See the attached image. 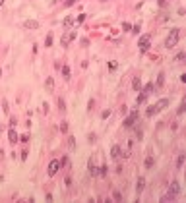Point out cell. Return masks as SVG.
<instances>
[{
	"instance_id": "6da1fadb",
	"label": "cell",
	"mask_w": 186,
	"mask_h": 203,
	"mask_svg": "<svg viewBox=\"0 0 186 203\" xmlns=\"http://www.w3.org/2000/svg\"><path fill=\"white\" fill-rule=\"evenodd\" d=\"M178 39H180V29L178 27H174V29H171V33H169V37L165 39V48H173V47H177V43H178Z\"/></svg>"
},
{
	"instance_id": "7a4b0ae2",
	"label": "cell",
	"mask_w": 186,
	"mask_h": 203,
	"mask_svg": "<svg viewBox=\"0 0 186 203\" xmlns=\"http://www.w3.org/2000/svg\"><path fill=\"white\" fill-rule=\"evenodd\" d=\"M149 47H151V35H149V33H145V35H141V37H140L138 48H140V52H147V50H149Z\"/></svg>"
},
{
	"instance_id": "3957f363",
	"label": "cell",
	"mask_w": 186,
	"mask_h": 203,
	"mask_svg": "<svg viewBox=\"0 0 186 203\" xmlns=\"http://www.w3.org/2000/svg\"><path fill=\"white\" fill-rule=\"evenodd\" d=\"M138 116H140V112H138V110H132L130 114L124 118V126H126V128H132V126L136 124V120H138Z\"/></svg>"
},
{
	"instance_id": "277c9868",
	"label": "cell",
	"mask_w": 186,
	"mask_h": 203,
	"mask_svg": "<svg viewBox=\"0 0 186 203\" xmlns=\"http://www.w3.org/2000/svg\"><path fill=\"white\" fill-rule=\"evenodd\" d=\"M76 37H78V35H76V31H68V33H64V35H62V39H60V44H62V47H68V44L74 41Z\"/></svg>"
},
{
	"instance_id": "5b68a950",
	"label": "cell",
	"mask_w": 186,
	"mask_h": 203,
	"mask_svg": "<svg viewBox=\"0 0 186 203\" xmlns=\"http://www.w3.org/2000/svg\"><path fill=\"white\" fill-rule=\"evenodd\" d=\"M58 170H60V162H58V159H52L48 162V176H54Z\"/></svg>"
},
{
	"instance_id": "8992f818",
	"label": "cell",
	"mask_w": 186,
	"mask_h": 203,
	"mask_svg": "<svg viewBox=\"0 0 186 203\" xmlns=\"http://www.w3.org/2000/svg\"><path fill=\"white\" fill-rule=\"evenodd\" d=\"M111 159H112V161H120V159H122V149H120V145H112V149H111Z\"/></svg>"
},
{
	"instance_id": "52a82bcc",
	"label": "cell",
	"mask_w": 186,
	"mask_h": 203,
	"mask_svg": "<svg viewBox=\"0 0 186 203\" xmlns=\"http://www.w3.org/2000/svg\"><path fill=\"white\" fill-rule=\"evenodd\" d=\"M155 108H157V112H161V110H165V108H167L169 106V99H159V101L157 103H155V105H153Z\"/></svg>"
},
{
	"instance_id": "ba28073f",
	"label": "cell",
	"mask_w": 186,
	"mask_h": 203,
	"mask_svg": "<svg viewBox=\"0 0 186 203\" xmlns=\"http://www.w3.org/2000/svg\"><path fill=\"white\" fill-rule=\"evenodd\" d=\"M87 168H89V174L91 176H99V168H97L95 162H93V157L89 159V162H87Z\"/></svg>"
},
{
	"instance_id": "9c48e42d",
	"label": "cell",
	"mask_w": 186,
	"mask_h": 203,
	"mask_svg": "<svg viewBox=\"0 0 186 203\" xmlns=\"http://www.w3.org/2000/svg\"><path fill=\"white\" fill-rule=\"evenodd\" d=\"M23 27L25 29H39V21L37 19H25V21H23Z\"/></svg>"
},
{
	"instance_id": "30bf717a",
	"label": "cell",
	"mask_w": 186,
	"mask_h": 203,
	"mask_svg": "<svg viewBox=\"0 0 186 203\" xmlns=\"http://www.w3.org/2000/svg\"><path fill=\"white\" fill-rule=\"evenodd\" d=\"M167 191H171V194H174V195H178V194H180V184H178L177 180H174L173 184L169 186V190H167Z\"/></svg>"
},
{
	"instance_id": "8fae6325",
	"label": "cell",
	"mask_w": 186,
	"mask_h": 203,
	"mask_svg": "<svg viewBox=\"0 0 186 203\" xmlns=\"http://www.w3.org/2000/svg\"><path fill=\"white\" fill-rule=\"evenodd\" d=\"M45 89H47V93L54 91V80H52V77H47L45 80Z\"/></svg>"
},
{
	"instance_id": "7c38bea8",
	"label": "cell",
	"mask_w": 186,
	"mask_h": 203,
	"mask_svg": "<svg viewBox=\"0 0 186 203\" xmlns=\"http://www.w3.org/2000/svg\"><path fill=\"white\" fill-rule=\"evenodd\" d=\"M144 188H145V178H138V182H136V191L141 194V191H144Z\"/></svg>"
},
{
	"instance_id": "4fadbf2b",
	"label": "cell",
	"mask_w": 186,
	"mask_h": 203,
	"mask_svg": "<svg viewBox=\"0 0 186 203\" xmlns=\"http://www.w3.org/2000/svg\"><path fill=\"white\" fill-rule=\"evenodd\" d=\"M174 199H177V195L171 194V191H167V194L161 195V201H163V203H167V201H174Z\"/></svg>"
},
{
	"instance_id": "5bb4252c",
	"label": "cell",
	"mask_w": 186,
	"mask_h": 203,
	"mask_svg": "<svg viewBox=\"0 0 186 203\" xmlns=\"http://www.w3.org/2000/svg\"><path fill=\"white\" fill-rule=\"evenodd\" d=\"M8 139H10V143H16L19 137H18V133H16V130L14 128H10V132H8Z\"/></svg>"
},
{
	"instance_id": "9a60e30c",
	"label": "cell",
	"mask_w": 186,
	"mask_h": 203,
	"mask_svg": "<svg viewBox=\"0 0 186 203\" xmlns=\"http://www.w3.org/2000/svg\"><path fill=\"white\" fill-rule=\"evenodd\" d=\"M72 25H74V18H72V16L64 18V21H62V27H64V29H70Z\"/></svg>"
},
{
	"instance_id": "2e32d148",
	"label": "cell",
	"mask_w": 186,
	"mask_h": 203,
	"mask_svg": "<svg viewBox=\"0 0 186 203\" xmlns=\"http://www.w3.org/2000/svg\"><path fill=\"white\" fill-rule=\"evenodd\" d=\"M132 89H134V91H141V80L140 77H134V80H132Z\"/></svg>"
},
{
	"instance_id": "e0dca14e",
	"label": "cell",
	"mask_w": 186,
	"mask_h": 203,
	"mask_svg": "<svg viewBox=\"0 0 186 203\" xmlns=\"http://www.w3.org/2000/svg\"><path fill=\"white\" fill-rule=\"evenodd\" d=\"M153 165H155V159H153V157H145V161H144V166L145 168H153Z\"/></svg>"
},
{
	"instance_id": "ac0fdd59",
	"label": "cell",
	"mask_w": 186,
	"mask_h": 203,
	"mask_svg": "<svg viewBox=\"0 0 186 203\" xmlns=\"http://www.w3.org/2000/svg\"><path fill=\"white\" fill-rule=\"evenodd\" d=\"M184 159H186V155H184V153H178V159H177V168H178V170L182 168V165H184Z\"/></svg>"
},
{
	"instance_id": "d6986e66",
	"label": "cell",
	"mask_w": 186,
	"mask_h": 203,
	"mask_svg": "<svg viewBox=\"0 0 186 203\" xmlns=\"http://www.w3.org/2000/svg\"><path fill=\"white\" fill-rule=\"evenodd\" d=\"M163 83H165V74H159V76H157V83H153V85L155 87H163Z\"/></svg>"
},
{
	"instance_id": "ffe728a7",
	"label": "cell",
	"mask_w": 186,
	"mask_h": 203,
	"mask_svg": "<svg viewBox=\"0 0 186 203\" xmlns=\"http://www.w3.org/2000/svg\"><path fill=\"white\" fill-rule=\"evenodd\" d=\"M145 99H147V95H145L144 91H140V95H138V99H136V103H138V105H144Z\"/></svg>"
},
{
	"instance_id": "44dd1931",
	"label": "cell",
	"mask_w": 186,
	"mask_h": 203,
	"mask_svg": "<svg viewBox=\"0 0 186 203\" xmlns=\"http://www.w3.org/2000/svg\"><path fill=\"white\" fill-rule=\"evenodd\" d=\"M60 70H62V76H64V80H70V68H68V66H62Z\"/></svg>"
},
{
	"instance_id": "7402d4cb",
	"label": "cell",
	"mask_w": 186,
	"mask_h": 203,
	"mask_svg": "<svg viewBox=\"0 0 186 203\" xmlns=\"http://www.w3.org/2000/svg\"><path fill=\"white\" fill-rule=\"evenodd\" d=\"M68 147H70V151H74L76 149V137H68Z\"/></svg>"
},
{
	"instance_id": "603a6c76",
	"label": "cell",
	"mask_w": 186,
	"mask_h": 203,
	"mask_svg": "<svg viewBox=\"0 0 186 203\" xmlns=\"http://www.w3.org/2000/svg\"><path fill=\"white\" fill-rule=\"evenodd\" d=\"M153 89H155V85H153V83H147V85L144 87V93H145V95H149V93L153 91Z\"/></svg>"
},
{
	"instance_id": "cb8c5ba5",
	"label": "cell",
	"mask_w": 186,
	"mask_h": 203,
	"mask_svg": "<svg viewBox=\"0 0 186 203\" xmlns=\"http://www.w3.org/2000/svg\"><path fill=\"white\" fill-rule=\"evenodd\" d=\"M184 108H186V105H184V99H182V103H180V106L177 108V114H178V116H182V114H184Z\"/></svg>"
},
{
	"instance_id": "d4e9b609",
	"label": "cell",
	"mask_w": 186,
	"mask_h": 203,
	"mask_svg": "<svg viewBox=\"0 0 186 203\" xmlns=\"http://www.w3.org/2000/svg\"><path fill=\"white\" fill-rule=\"evenodd\" d=\"M184 58H186V52H178L177 56H174V62H182Z\"/></svg>"
},
{
	"instance_id": "484cf974",
	"label": "cell",
	"mask_w": 186,
	"mask_h": 203,
	"mask_svg": "<svg viewBox=\"0 0 186 203\" xmlns=\"http://www.w3.org/2000/svg\"><path fill=\"white\" fill-rule=\"evenodd\" d=\"M112 199L114 201H122V194L120 191H112Z\"/></svg>"
},
{
	"instance_id": "4316f807",
	"label": "cell",
	"mask_w": 186,
	"mask_h": 203,
	"mask_svg": "<svg viewBox=\"0 0 186 203\" xmlns=\"http://www.w3.org/2000/svg\"><path fill=\"white\" fill-rule=\"evenodd\" d=\"M107 172H109V168H107V165H103L99 168V176H107Z\"/></svg>"
},
{
	"instance_id": "83f0119b",
	"label": "cell",
	"mask_w": 186,
	"mask_h": 203,
	"mask_svg": "<svg viewBox=\"0 0 186 203\" xmlns=\"http://www.w3.org/2000/svg\"><path fill=\"white\" fill-rule=\"evenodd\" d=\"M58 108H60L62 112L66 110V103H64V99H58Z\"/></svg>"
},
{
	"instance_id": "f1b7e54d",
	"label": "cell",
	"mask_w": 186,
	"mask_h": 203,
	"mask_svg": "<svg viewBox=\"0 0 186 203\" xmlns=\"http://www.w3.org/2000/svg\"><path fill=\"white\" fill-rule=\"evenodd\" d=\"M2 110L6 112V114H10V106H8V101H2Z\"/></svg>"
},
{
	"instance_id": "f546056e",
	"label": "cell",
	"mask_w": 186,
	"mask_h": 203,
	"mask_svg": "<svg viewBox=\"0 0 186 203\" xmlns=\"http://www.w3.org/2000/svg\"><path fill=\"white\" fill-rule=\"evenodd\" d=\"M52 44V35H47L45 37V47H51Z\"/></svg>"
},
{
	"instance_id": "4dcf8cb0",
	"label": "cell",
	"mask_w": 186,
	"mask_h": 203,
	"mask_svg": "<svg viewBox=\"0 0 186 203\" xmlns=\"http://www.w3.org/2000/svg\"><path fill=\"white\" fill-rule=\"evenodd\" d=\"M93 106H95V101H93V99H89V103H87V112H91Z\"/></svg>"
},
{
	"instance_id": "1f68e13d",
	"label": "cell",
	"mask_w": 186,
	"mask_h": 203,
	"mask_svg": "<svg viewBox=\"0 0 186 203\" xmlns=\"http://www.w3.org/2000/svg\"><path fill=\"white\" fill-rule=\"evenodd\" d=\"M60 132H62V133L68 132V122H62V124H60Z\"/></svg>"
},
{
	"instance_id": "d6a6232c",
	"label": "cell",
	"mask_w": 186,
	"mask_h": 203,
	"mask_svg": "<svg viewBox=\"0 0 186 203\" xmlns=\"http://www.w3.org/2000/svg\"><path fill=\"white\" fill-rule=\"evenodd\" d=\"M58 162H60V168H62V166H66V165H68V159H66V157H62Z\"/></svg>"
},
{
	"instance_id": "836d02e7",
	"label": "cell",
	"mask_w": 186,
	"mask_h": 203,
	"mask_svg": "<svg viewBox=\"0 0 186 203\" xmlns=\"http://www.w3.org/2000/svg\"><path fill=\"white\" fill-rule=\"evenodd\" d=\"M76 2H78V0H66V2H64V6H74Z\"/></svg>"
},
{
	"instance_id": "e575fe53",
	"label": "cell",
	"mask_w": 186,
	"mask_h": 203,
	"mask_svg": "<svg viewBox=\"0 0 186 203\" xmlns=\"http://www.w3.org/2000/svg\"><path fill=\"white\" fill-rule=\"evenodd\" d=\"M80 43H81V47H87V44H89V39H85V37H84Z\"/></svg>"
},
{
	"instance_id": "d590c367",
	"label": "cell",
	"mask_w": 186,
	"mask_h": 203,
	"mask_svg": "<svg viewBox=\"0 0 186 203\" xmlns=\"http://www.w3.org/2000/svg\"><path fill=\"white\" fill-rule=\"evenodd\" d=\"M111 116V110H103V114H101V118H109Z\"/></svg>"
},
{
	"instance_id": "8d00e7d4",
	"label": "cell",
	"mask_w": 186,
	"mask_h": 203,
	"mask_svg": "<svg viewBox=\"0 0 186 203\" xmlns=\"http://www.w3.org/2000/svg\"><path fill=\"white\" fill-rule=\"evenodd\" d=\"M16 124H18L16 118H10V128H16Z\"/></svg>"
},
{
	"instance_id": "74e56055",
	"label": "cell",
	"mask_w": 186,
	"mask_h": 203,
	"mask_svg": "<svg viewBox=\"0 0 186 203\" xmlns=\"http://www.w3.org/2000/svg\"><path fill=\"white\" fill-rule=\"evenodd\" d=\"M122 29H124V31H130L132 25H130V23H124V25H122Z\"/></svg>"
},
{
	"instance_id": "f35d334b",
	"label": "cell",
	"mask_w": 186,
	"mask_h": 203,
	"mask_svg": "<svg viewBox=\"0 0 186 203\" xmlns=\"http://www.w3.org/2000/svg\"><path fill=\"white\" fill-rule=\"evenodd\" d=\"M87 139H89V143H93V141H95V133H89V137H87Z\"/></svg>"
},
{
	"instance_id": "ab89813d",
	"label": "cell",
	"mask_w": 186,
	"mask_h": 203,
	"mask_svg": "<svg viewBox=\"0 0 186 203\" xmlns=\"http://www.w3.org/2000/svg\"><path fill=\"white\" fill-rule=\"evenodd\" d=\"M27 155H29V153H27V151H23V153H21V161H27Z\"/></svg>"
},
{
	"instance_id": "60d3db41",
	"label": "cell",
	"mask_w": 186,
	"mask_h": 203,
	"mask_svg": "<svg viewBox=\"0 0 186 203\" xmlns=\"http://www.w3.org/2000/svg\"><path fill=\"white\" fill-rule=\"evenodd\" d=\"M159 6H161V8H165V6H167V0H159Z\"/></svg>"
},
{
	"instance_id": "b9f144b4",
	"label": "cell",
	"mask_w": 186,
	"mask_h": 203,
	"mask_svg": "<svg viewBox=\"0 0 186 203\" xmlns=\"http://www.w3.org/2000/svg\"><path fill=\"white\" fill-rule=\"evenodd\" d=\"M2 4H4V0H0V6H2Z\"/></svg>"
},
{
	"instance_id": "7bdbcfd3",
	"label": "cell",
	"mask_w": 186,
	"mask_h": 203,
	"mask_svg": "<svg viewBox=\"0 0 186 203\" xmlns=\"http://www.w3.org/2000/svg\"><path fill=\"white\" fill-rule=\"evenodd\" d=\"M103 2H105V0H103Z\"/></svg>"
}]
</instances>
